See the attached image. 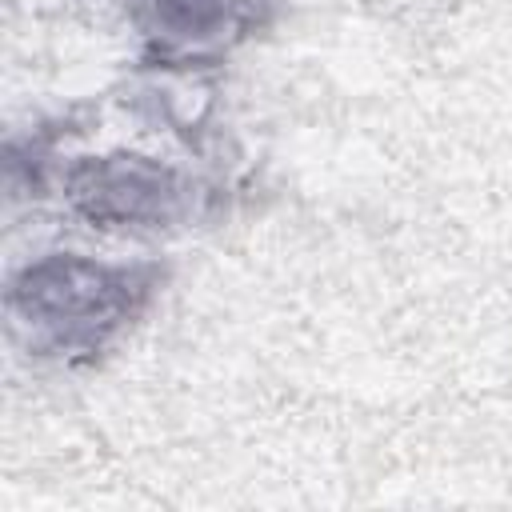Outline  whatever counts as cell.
<instances>
[{
	"label": "cell",
	"mask_w": 512,
	"mask_h": 512,
	"mask_svg": "<svg viewBox=\"0 0 512 512\" xmlns=\"http://www.w3.org/2000/svg\"><path fill=\"white\" fill-rule=\"evenodd\" d=\"M164 268L152 260H96L52 252L12 272L4 308L32 356L88 364L108 352L156 300Z\"/></svg>",
	"instance_id": "1"
},
{
	"label": "cell",
	"mask_w": 512,
	"mask_h": 512,
	"mask_svg": "<svg viewBox=\"0 0 512 512\" xmlns=\"http://www.w3.org/2000/svg\"><path fill=\"white\" fill-rule=\"evenodd\" d=\"M64 196L92 228L132 236L184 228L200 204V188L184 168L140 152L76 160L64 172Z\"/></svg>",
	"instance_id": "2"
},
{
	"label": "cell",
	"mask_w": 512,
	"mask_h": 512,
	"mask_svg": "<svg viewBox=\"0 0 512 512\" xmlns=\"http://www.w3.org/2000/svg\"><path fill=\"white\" fill-rule=\"evenodd\" d=\"M272 16L276 0H128V20L156 64H216Z\"/></svg>",
	"instance_id": "3"
}]
</instances>
